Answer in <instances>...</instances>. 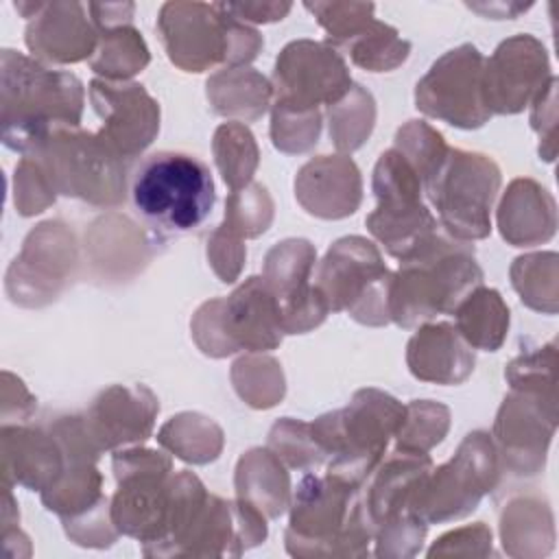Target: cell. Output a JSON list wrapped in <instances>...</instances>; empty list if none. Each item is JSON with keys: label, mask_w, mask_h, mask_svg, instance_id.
<instances>
[{"label": "cell", "mask_w": 559, "mask_h": 559, "mask_svg": "<svg viewBox=\"0 0 559 559\" xmlns=\"http://www.w3.org/2000/svg\"><path fill=\"white\" fill-rule=\"evenodd\" d=\"M498 227L513 247L546 242L557 227L555 199L533 179H515L500 203Z\"/></svg>", "instance_id": "24"}, {"label": "cell", "mask_w": 559, "mask_h": 559, "mask_svg": "<svg viewBox=\"0 0 559 559\" xmlns=\"http://www.w3.org/2000/svg\"><path fill=\"white\" fill-rule=\"evenodd\" d=\"M273 218V203L266 188L260 183H249L234 190L225 203V225L234 229L240 238H253L266 231Z\"/></svg>", "instance_id": "34"}, {"label": "cell", "mask_w": 559, "mask_h": 559, "mask_svg": "<svg viewBox=\"0 0 559 559\" xmlns=\"http://www.w3.org/2000/svg\"><path fill=\"white\" fill-rule=\"evenodd\" d=\"M498 450L487 432L474 430L445 465L428 472L413 498V511L426 524L463 518L498 485Z\"/></svg>", "instance_id": "11"}, {"label": "cell", "mask_w": 559, "mask_h": 559, "mask_svg": "<svg viewBox=\"0 0 559 559\" xmlns=\"http://www.w3.org/2000/svg\"><path fill=\"white\" fill-rule=\"evenodd\" d=\"M557 428V402L533 393L511 391L496 417L493 437L498 459L515 474H537Z\"/></svg>", "instance_id": "17"}, {"label": "cell", "mask_w": 559, "mask_h": 559, "mask_svg": "<svg viewBox=\"0 0 559 559\" xmlns=\"http://www.w3.org/2000/svg\"><path fill=\"white\" fill-rule=\"evenodd\" d=\"M90 100L103 120L98 135L122 159L140 155L159 131V107L140 83L94 79Z\"/></svg>", "instance_id": "18"}, {"label": "cell", "mask_w": 559, "mask_h": 559, "mask_svg": "<svg viewBox=\"0 0 559 559\" xmlns=\"http://www.w3.org/2000/svg\"><path fill=\"white\" fill-rule=\"evenodd\" d=\"M304 7L325 28L328 44L345 48L365 70H393L408 57L411 44L393 26L373 17L371 2H306Z\"/></svg>", "instance_id": "14"}, {"label": "cell", "mask_w": 559, "mask_h": 559, "mask_svg": "<svg viewBox=\"0 0 559 559\" xmlns=\"http://www.w3.org/2000/svg\"><path fill=\"white\" fill-rule=\"evenodd\" d=\"M371 183L378 205L365 221L367 229L402 262L439 234V221L421 203V177L397 148L380 155Z\"/></svg>", "instance_id": "8"}, {"label": "cell", "mask_w": 559, "mask_h": 559, "mask_svg": "<svg viewBox=\"0 0 559 559\" xmlns=\"http://www.w3.org/2000/svg\"><path fill=\"white\" fill-rule=\"evenodd\" d=\"M314 247L308 240L277 242L264 258V282L273 290L286 334H304L317 328L330 312L323 295L310 284Z\"/></svg>", "instance_id": "16"}, {"label": "cell", "mask_w": 559, "mask_h": 559, "mask_svg": "<svg viewBox=\"0 0 559 559\" xmlns=\"http://www.w3.org/2000/svg\"><path fill=\"white\" fill-rule=\"evenodd\" d=\"M157 411V397L144 384H116L94 400L85 413V424L103 452L118 445L144 443L151 437Z\"/></svg>", "instance_id": "19"}, {"label": "cell", "mask_w": 559, "mask_h": 559, "mask_svg": "<svg viewBox=\"0 0 559 559\" xmlns=\"http://www.w3.org/2000/svg\"><path fill=\"white\" fill-rule=\"evenodd\" d=\"M542 280H555L557 277V255L550 253H531L522 255L511 266V280L513 288L520 293V299L544 312L557 310V282H542Z\"/></svg>", "instance_id": "30"}, {"label": "cell", "mask_w": 559, "mask_h": 559, "mask_svg": "<svg viewBox=\"0 0 559 559\" xmlns=\"http://www.w3.org/2000/svg\"><path fill=\"white\" fill-rule=\"evenodd\" d=\"M321 133V114L317 111H290L273 107L271 138L284 153H301L317 144Z\"/></svg>", "instance_id": "36"}, {"label": "cell", "mask_w": 559, "mask_h": 559, "mask_svg": "<svg viewBox=\"0 0 559 559\" xmlns=\"http://www.w3.org/2000/svg\"><path fill=\"white\" fill-rule=\"evenodd\" d=\"M373 98L354 85L336 105L330 107V135L338 151L358 148L373 129Z\"/></svg>", "instance_id": "29"}, {"label": "cell", "mask_w": 559, "mask_h": 559, "mask_svg": "<svg viewBox=\"0 0 559 559\" xmlns=\"http://www.w3.org/2000/svg\"><path fill=\"white\" fill-rule=\"evenodd\" d=\"M483 286L474 247L445 231L400 262L389 286V317L400 328H415L454 308Z\"/></svg>", "instance_id": "2"}, {"label": "cell", "mask_w": 559, "mask_h": 559, "mask_svg": "<svg viewBox=\"0 0 559 559\" xmlns=\"http://www.w3.org/2000/svg\"><path fill=\"white\" fill-rule=\"evenodd\" d=\"M83 83L37 59L2 50V142L28 155L57 127H79Z\"/></svg>", "instance_id": "1"}, {"label": "cell", "mask_w": 559, "mask_h": 559, "mask_svg": "<svg viewBox=\"0 0 559 559\" xmlns=\"http://www.w3.org/2000/svg\"><path fill=\"white\" fill-rule=\"evenodd\" d=\"M129 192L135 214L159 238L199 229L216 201L210 168L181 151H157L144 157L133 170Z\"/></svg>", "instance_id": "3"}, {"label": "cell", "mask_w": 559, "mask_h": 559, "mask_svg": "<svg viewBox=\"0 0 559 559\" xmlns=\"http://www.w3.org/2000/svg\"><path fill=\"white\" fill-rule=\"evenodd\" d=\"M555 367H557V352L552 341L544 347H537L533 352H526L513 358L504 371V378L509 380L513 391H524V393L544 397L548 402H557Z\"/></svg>", "instance_id": "33"}, {"label": "cell", "mask_w": 559, "mask_h": 559, "mask_svg": "<svg viewBox=\"0 0 559 559\" xmlns=\"http://www.w3.org/2000/svg\"><path fill=\"white\" fill-rule=\"evenodd\" d=\"M192 332L210 356H229L238 349L269 352L282 343L280 304L264 277H247L227 299H212L194 317Z\"/></svg>", "instance_id": "7"}, {"label": "cell", "mask_w": 559, "mask_h": 559, "mask_svg": "<svg viewBox=\"0 0 559 559\" xmlns=\"http://www.w3.org/2000/svg\"><path fill=\"white\" fill-rule=\"evenodd\" d=\"M271 94L273 87L258 72L251 74L245 90H234L223 72L207 81V98L212 100L214 111L223 116H240L253 120L266 111Z\"/></svg>", "instance_id": "31"}, {"label": "cell", "mask_w": 559, "mask_h": 559, "mask_svg": "<svg viewBox=\"0 0 559 559\" xmlns=\"http://www.w3.org/2000/svg\"><path fill=\"white\" fill-rule=\"evenodd\" d=\"M157 28L168 59L186 72H205L218 63L236 68L262 48L258 31L234 17L223 2H166Z\"/></svg>", "instance_id": "5"}, {"label": "cell", "mask_w": 559, "mask_h": 559, "mask_svg": "<svg viewBox=\"0 0 559 559\" xmlns=\"http://www.w3.org/2000/svg\"><path fill=\"white\" fill-rule=\"evenodd\" d=\"M393 273L378 247L362 236L336 240L319 264L314 286L332 312L347 310L365 325H384L389 317V286Z\"/></svg>", "instance_id": "10"}, {"label": "cell", "mask_w": 559, "mask_h": 559, "mask_svg": "<svg viewBox=\"0 0 559 559\" xmlns=\"http://www.w3.org/2000/svg\"><path fill=\"white\" fill-rule=\"evenodd\" d=\"M352 90L349 70L336 48L323 41H290L275 61L273 107L317 111L336 105Z\"/></svg>", "instance_id": "13"}, {"label": "cell", "mask_w": 559, "mask_h": 559, "mask_svg": "<svg viewBox=\"0 0 559 559\" xmlns=\"http://www.w3.org/2000/svg\"><path fill=\"white\" fill-rule=\"evenodd\" d=\"M454 328L472 349L496 352L509 330V308L493 288H474L452 312Z\"/></svg>", "instance_id": "25"}, {"label": "cell", "mask_w": 559, "mask_h": 559, "mask_svg": "<svg viewBox=\"0 0 559 559\" xmlns=\"http://www.w3.org/2000/svg\"><path fill=\"white\" fill-rule=\"evenodd\" d=\"M557 76H552L548 81V85L544 87V92L533 100V116H531V124L533 129L539 133L542 140L546 142H555V92H557Z\"/></svg>", "instance_id": "38"}, {"label": "cell", "mask_w": 559, "mask_h": 559, "mask_svg": "<svg viewBox=\"0 0 559 559\" xmlns=\"http://www.w3.org/2000/svg\"><path fill=\"white\" fill-rule=\"evenodd\" d=\"M450 426V411L430 400H413L404 408V419L395 432L397 452L426 454L441 443Z\"/></svg>", "instance_id": "28"}, {"label": "cell", "mask_w": 559, "mask_h": 559, "mask_svg": "<svg viewBox=\"0 0 559 559\" xmlns=\"http://www.w3.org/2000/svg\"><path fill=\"white\" fill-rule=\"evenodd\" d=\"M269 450H273L280 461L297 469H310L325 461L310 435V424L295 421L290 417L275 421L269 435Z\"/></svg>", "instance_id": "35"}, {"label": "cell", "mask_w": 559, "mask_h": 559, "mask_svg": "<svg viewBox=\"0 0 559 559\" xmlns=\"http://www.w3.org/2000/svg\"><path fill=\"white\" fill-rule=\"evenodd\" d=\"M483 66L485 57L472 44L448 50L417 81V109L459 129L483 127L491 118L483 96Z\"/></svg>", "instance_id": "12"}, {"label": "cell", "mask_w": 559, "mask_h": 559, "mask_svg": "<svg viewBox=\"0 0 559 559\" xmlns=\"http://www.w3.org/2000/svg\"><path fill=\"white\" fill-rule=\"evenodd\" d=\"M295 194L306 212L321 218H343L360 203V173L341 155H321L301 166L295 179Z\"/></svg>", "instance_id": "21"}, {"label": "cell", "mask_w": 559, "mask_h": 559, "mask_svg": "<svg viewBox=\"0 0 559 559\" xmlns=\"http://www.w3.org/2000/svg\"><path fill=\"white\" fill-rule=\"evenodd\" d=\"M245 258H247V249L240 236L234 229H229L225 223H221L207 240V260L214 273L221 277V282L225 284L236 282Z\"/></svg>", "instance_id": "37"}, {"label": "cell", "mask_w": 559, "mask_h": 559, "mask_svg": "<svg viewBox=\"0 0 559 559\" xmlns=\"http://www.w3.org/2000/svg\"><path fill=\"white\" fill-rule=\"evenodd\" d=\"M500 190L498 164L463 148H450L424 192L439 214V225L454 240H480L491 231V207Z\"/></svg>", "instance_id": "9"}, {"label": "cell", "mask_w": 559, "mask_h": 559, "mask_svg": "<svg viewBox=\"0 0 559 559\" xmlns=\"http://www.w3.org/2000/svg\"><path fill=\"white\" fill-rule=\"evenodd\" d=\"M26 7L33 11L26 28V46L35 57L44 61L74 63L94 55L98 35L85 17V4L37 2Z\"/></svg>", "instance_id": "20"}, {"label": "cell", "mask_w": 559, "mask_h": 559, "mask_svg": "<svg viewBox=\"0 0 559 559\" xmlns=\"http://www.w3.org/2000/svg\"><path fill=\"white\" fill-rule=\"evenodd\" d=\"M214 157L229 190L249 186L258 166V146L251 131L240 122H225L214 133Z\"/></svg>", "instance_id": "27"}, {"label": "cell", "mask_w": 559, "mask_h": 559, "mask_svg": "<svg viewBox=\"0 0 559 559\" xmlns=\"http://www.w3.org/2000/svg\"><path fill=\"white\" fill-rule=\"evenodd\" d=\"M404 408L395 397L378 389H360L352 402L321 415L310 424V435L328 461V474L354 487L378 467L389 439L397 432Z\"/></svg>", "instance_id": "4"}, {"label": "cell", "mask_w": 559, "mask_h": 559, "mask_svg": "<svg viewBox=\"0 0 559 559\" xmlns=\"http://www.w3.org/2000/svg\"><path fill=\"white\" fill-rule=\"evenodd\" d=\"M469 9L483 13V15H491L496 20H502V17H515L520 11H526L531 4H518V2H511V4H504V2H498V4H491L489 7H483V4H469Z\"/></svg>", "instance_id": "40"}, {"label": "cell", "mask_w": 559, "mask_h": 559, "mask_svg": "<svg viewBox=\"0 0 559 559\" xmlns=\"http://www.w3.org/2000/svg\"><path fill=\"white\" fill-rule=\"evenodd\" d=\"M55 192L94 205H116L124 199L122 157L98 135L79 127H57L28 153Z\"/></svg>", "instance_id": "6"}, {"label": "cell", "mask_w": 559, "mask_h": 559, "mask_svg": "<svg viewBox=\"0 0 559 559\" xmlns=\"http://www.w3.org/2000/svg\"><path fill=\"white\" fill-rule=\"evenodd\" d=\"M406 365L417 380L459 384L474 371V352L450 323H424L406 347Z\"/></svg>", "instance_id": "22"}, {"label": "cell", "mask_w": 559, "mask_h": 559, "mask_svg": "<svg viewBox=\"0 0 559 559\" xmlns=\"http://www.w3.org/2000/svg\"><path fill=\"white\" fill-rule=\"evenodd\" d=\"M552 76L544 44L528 33L513 35L485 59V105L489 114H520L544 92Z\"/></svg>", "instance_id": "15"}, {"label": "cell", "mask_w": 559, "mask_h": 559, "mask_svg": "<svg viewBox=\"0 0 559 559\" xmlns=\"http://www.w3.org/2000/svg\"><path fill=\"white\" fill-rule=\"evenodd\" d=\"M223 4L240 22H277L293 9V4H288V2H284V4H277V2H223Z\"/></svg>", "instance_id": "39"}, {"label": "cell", "mask_w": 559, "mask_h": 559, "mask_svg": "<svg viewBox=\"0 0 559 559\" xmlns=\"http://www.w3.org/2000/svg\"><path fill=\"white\" fill-rule=\"evenodd\" d=\"M148 59V48L142 35L133 26L124 24L100 31L90 68L96 74H103L105 81H124L135 72H142Z\"/></svg>", "instance_id": "26"}, {"label": "cell", "mask_w": 559, "mask_h": 559, "mask_svg": "<svg viewBox=\"0 0 559 559\" xmlns=\"http://www.w3.org/2000/svg\"><path fill=\"white\" fill-rule=\"evenodd\" d=\"M2 459L4 476L15 483L44 491L66 467L59 441L50 430L2 426Z\"/></svg>", "instance_id": "23"}, {"label": "cell", "mask_w": 559, "mask_h": 559, "mask_svg": "<svg viewBox=\"0 0 559 559\" xmlns=\"http://www.w3.org/2000/svg\"><path fill=\"white\" fill-rule=\"evenodd\" d=\"M393 148H397L413 164L421 177V186H426V181L437 173L450 151L441 133L424 120H408L402 129H397Z\"/></svg>", "instance_id": "32"}]
</instances>
